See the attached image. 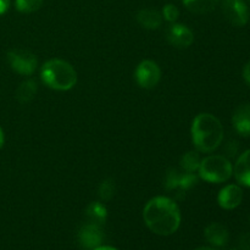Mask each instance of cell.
<instances>
[{"label": "cell", "mask_w": 250, "mask_h": 250, "mask_svg": "<svg viewBox=\"0 0 250 250\" xmlns=\"http://www.w3.org/2000/svg\"><path fill=\"white\" fill-rule=\"evenodd\" d=\"M115 183L111 180H105L99 187V197L102 200H110L115 195Z\"/></svg>", "instance_id": "cell-21"}, {"label": "cell", "mask_w": 250, "mask_h": 250, "mask_svg": "<svg viewBox=\"0 0 250 250\" xmlns=\"http://www.w3.org/2000/svg\"><path fill=\"white\" fill-rule=\"evenodd\" d=\"M222 12L225 19L236 27H243L249 21L250 12L243 0H224Z\"/></svg>", "instance_id": "cell-7"}, {"label": "cell", "mask_w": 250, "mask_h": 250, "mask_svg": "<svg viewBox=\"0 0 250 250\" xmlns=\"http://www.w3.org/2000/svg\"><path fill=\"white\" fill-rule=\"evenodd\" d=\"M243 200V190L237 185H229L222 188L217 197V203L225 210H233L241 205Z\"/></svg>", "instance_id": "cell-9"}, {"label": "cell", "mask_w": 250, "mask_h": 250, "mask_svg": "<svg viewBox=\"0 0 250 250\" xmlns=\"http://www.w3.org/2000/svg\"><path fill=\"white\" fill-rule=\"evenodd\" d=\"M204 234L205 239L215 247L225 246L227 243V241H229V231H227V229L224 225L217 224V222L209 225L205 229Z\"/></svg>", "instance_id": "cell-15"}, {"label": "cell", "mask_w": 250, "mask_h": 250, "mask_svg": "<svg viewBox=\"0 0 250 250\" xmlns=\"http://www.w3.org/2000/svg\"><path fill=\"white\" fill-rule=\"evenodd\" d=\"M166 39L176 48H188L194 42V34L186 24L172 23L166 31Z\"/></svg>", "instance_id": "cell-8"}, {"label": "cell", "mask_w": 250, "mask_h": 250, "mask_svg": "<svg viewBox=\"0 0 250 250\" xmlns=\"http://www.w3.org/2000/svg\"><path fill=\"white\" fill-rule=\"evenodd\" d=\"M143 219L153 233L167 237L180 229L181 211L178 205L170 198L155 197L144 207Z\"/></svg>", "instance_id": "cell-1"}, {"label": "cell", "mask_w": 250, "mask_h": 250, "mask_svg": "<svg viewBox=\"0 0 250 250\" xmlns=\"http://www.w3.org/2000/svg\"><path fill=\"white\" fill-rule=\"evenodd\" d=\"M41 78L45 85L54 90L72 89L77 83V72L70 62L61 59H51L41 68Z\"/></svg>", "instance_id": "cell-3"}, {"label": "cell", "mask_w": 250, "mask_h": 250, "mask_svg": "<svg viewBox=\"0 0 250 250\" xmlns=\"http://www.w3.org/2000/svg\"><path fill=\"white\" fill-rule=\"evenodd\" d=\"M249 1H250V0H249Z\"/></svg>", "instance_id": "cell-30"}, {"label": "cell", "mask_w": 250, "mask_h": 250, "mask_svg": "<svg viewBox=\"0 0 250 250\" xmlns=\"http://www.w3.org/2000/svg\"><path fill=\"white\" fill-rule=\"evenodd\" d=\"M233 250H236V249H233Z\"/></svg>", "instance_id": "cell-29"}, {"label": "cell", "mask_w": 250, "mask_h": 250, "mask_svg": "<svg viewBox=\"0 0 250 250\" xmlns=\"http://www.w3.org/2000/svg\"><path fill=\"white\" fill-rule=\"evenodd\" d=\"M198 183V177L192 172H178V171L173 170L170 172L166 178V188L167 189H181L187 190L194 187Z\"/></svg>", "instance_id": "cell-10"}, {"label": "cell", "mask_w": 250, "mask_h": 250, "mask_svg": "<svg viewBox=\"0 0 250 250\" xmlns=\"http://www.w3.org/2000/svg\"><path fill=\"white\" fill-rule=\"evenodd\" d=\"M239 248L241 250H250V233H244L239 238Z\"/></svg>", "instance_id": "cell-23"}, {"label": "cell", "mask_w": 250, "mask_h": 250, "mask_svg": "<svg viewBox=\"0 0 250 250\" xmlns=\"http://www.w3.org/2000/svg\"><path fill=\"white\" fill-rule=\"evenodd\" d=\"M44 0H15V7L22 14H32L43 6Z\"/></svg>", "instance_id": "cell-20"}, {"label": "cell", "mask_w": 250, "mask_h": 250, "mask_svg": "<svg viewBox=\"0 0 250 250\" xmlns=\"http://www.w3.org/2000/svg\"><path fill=\"white\" fill-rule=\"evenodd\" d=\"M137 83L144 89H153L161 80V70L156 62L151 60H144L137 66L134 72Z\"/></svg>", "instance_id": "cell-6"}, {"label": "cell", "mask_w": 250, "mask_h": 250, "mask_svg": "<svg viewBox=\"0 0 250 250\" xmlns=\"http://www.w3.org/2000/svg\"><path fill=\"white\" fill-rule=\"evenodd\" d=\"M178 16H180V11H178L177 6L173 4H167L164 6L163 9V17L168 22H172L175 23L177 21Z\"/></svg>", "instance_id": "cell-22"}, {"label": "cell", "mask_w": 250, "mask_h": 250, "mask_svg": "<svg viewBox=\"0 0 250 250\" xmlns=\"http://www.w3.org/2000/svg\"><path fill=\"white\" fill-rule=\"evenodd\" d=\"M232 124L237 133L243 137L250 136V104H243L237 107L232 116Z\"/></svg>", "instance_id": "cell-12"}, {"label": "cell", "mask_w": 250, "mask_h": 250, "mask_svg": "<svg viewBox=\"0 0 250 250\" xmlns=\"http://www.w3.org/2000/svg\"><path fill=\"white\" fill-rule=\"evenodd\" d=\"M220 0H183V4L194 14H208L215 10Z\"/></svg>", "instance_id": "cell-18"}, {"label": "cell", "mask_w": 250, "mask_h": 250, "mask_svg": "<svg viewBox=\"0 0 250 250\" xmlns=\"http://www.w3.org/2000/svg\"><path fill=\"white\" fill-rule=\"evenodd\" d=\"M93 250H117V249H115V248H112V247H98V248H95V249H93Z\"/></svg>", "instance_id": "cell-27"}, {"label": "cell", "mask_w": 250, "mask_h": 250, "mask_svg": "<svg viewBox=\"0 0 250 250\" xmlns=\"http://www.w3.org/2000/svg\"><path fill=\"white\" fill-rule=\"evenodd\" d=\"M137 21L146 29H158L163 24V15L155 9H142L136 16Z\"/></svg>", "instance_id": "cell-14"}, {"label": "cell", "mask_w": 250, "mask_h": 250, "mask_svg": "<svg viewBox=\"0 0 250 250\" xmlns=\"http://www.w3.org/2000/svg\"><path fill=\"white\" fill-rule=\"evenodd\" d=\"M234 177L239 185L250 188V149L241 154L233 167Z\"/></svg>", "instance_id": "cell-13"}, {"label": "cell", "mask_w": 250, "mask_h": 250, "mask_svg": "<svg viewBox=\"0 0 250 250\" xmlns=\"http://www.w3.org/2000/svg\"><path fill=\"white\" fill-rule=\"evenodd\" d=\"M192 141L195 149L202 153H211L224 141V127L212 114L203 112L197 115L192 124Z\"/></svg>", "instance_id": "cell-2"}, {"label": "cell", "mask_w": 250, "mask_h": 250, "mask_svg": "<svg viewBox=\"0 0 250 250\" xmlns=\"http://www.w3.org/2000/svg\"><path fill=\"white\" fill-rule=\"evenodd\" d=\"M243 77H244V81H246V82L250 85V60L246 63V66H244Z\"/></svg>", "instance_id": "cell-24"}, {"label": "cell", "mask_w": 250, "mask_h": 250, "mask_svg": "<svg viewBox=\"0 0 250 250\" xmlns=\"http://www.w3.org/2000/svg\"><path fill=\"white\" fill-rule=\"evenodd\" d=\"M198 173L207 182L224 183L233 175V166L226 156L210 155L200 161Z\"/></svg>", "instance_id": "cell-4"}, {"label": "cell", "mask_w": 250, "mask_h": 250, "mask_svg": "<svg viewBox=\"0 0 250 250\" xmlns=\"http://www.w3.org/2000/svg\"><path fill=\"white\" fill-rule=\"evenodd\" d=\"M10 0H0V16L9 10Z\"/></svg>", "instance_id": "cell-25"}, {"label": "cell", "mask_w": 250, "mask_h": 250, "mask_svg": "<svg viewBox=\"0 0 250 250\" xmlns=\"http://www.w3.org/2000/svg\"><path fill=\"white\" fill-rule=\"evenodd\" d=\"M195 250H215L212 248H207V247H202V248H197Z\"/></svg>", "instance_id": "cell-28"}, {"label": "cell", "mask_w": 250, "mask_h": 250, "mask_svg": "<svg viewBox=\"0 0 250 250\" xmlns=\"http://www.w3.org/2000/svg\"><path fill=\"white\" fill-rule=\"evenodd\" d=\"M85 215H87L88 219L90 220V222H92V224L102 225L106 221L107 210L103 203L93 202L87 207Z\"/></svg>", "instance_id": "cell-17"}, {"label": "cell", "mask_w": 250, "mask_h": 250, "mask_svg": "<svg viewBox=\"0 0 250 250\" xmlns=\"http://www.w3.org/2000/svg\"><path fill=\"white\" fill-rule=\"evenodd\" d=\"M37 92H38V84H37L36 81L27 80L17 87L15 95L21 104H26L36 97Z\"/></svg>", "instance_id": "cell-16"}, {"label": "cell", "mask_w": 250, "mask_h": 250, "mask_svg": "<svg viewBox=\"0 0 250 250\" xmlns=\"http://www.w3.org/2000/svg\"><path fill=\"white\" fill-rule=\"evenodd\" d=\"M7 61L12 70L22 76L33 75L38 66V60L33 53L24 49H14L7 53Z\"/></svg>", "instance_id": "cell-5"}, {"label": "cell", "mask_w": 250, "mask_h": 250, "mask_svg": "<svg viewBox=\"0 0 250 250\" xmlns=\"http://www.w3.org/2000/svg\"><path fill=\"white\" fill-rule=\"evenodd\" d=\"M200 161H202V159H200L199 154H198L197 151H188V153H186L185 155L181 158L180 164L183 171L194 173L195 171H198V168H199Z\"/></svg>", "instance_id": "cell-19"}, {"label": "cell", "mask_w": 250, "mask_h": 250, "mask_svg": "<svg viewBox=\"0 0 250 250\" xmlns=\"http://www.w3.org/2000/svg\"><path fill=\"white\" fill-rule=\"evenodd\" d=\"M78 241L80 244L85 249H95L100 247L103 241V233L99 229V225L88 224L81 229L78 233Z\"/></svg>", "instance_id": "cell-11"}, {"label": "cell", "mask_w": 250, "mask_h": 250, "mask_svg": "<svg viewBox=\"0 0 250 250\" xmlns=\"http://www.w3.org/2000/svg\"><path fill=\"white\" fill-rule=\"evenodd\" d=\"M4 133H2L1 128H0V149L2 148V146H4Z\"/></svg>", "instance_id": "cell-26"}]
</instances>
